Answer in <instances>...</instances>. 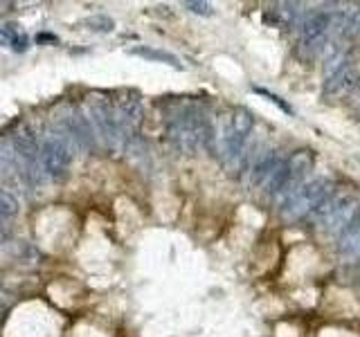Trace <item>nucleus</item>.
I'll use <instances>...</instances> for the list:
<instances>
[{
  "instance_id": "nucleus-15",
  "label": "nucleus",
  "mask_w": 360,
  "mask_h": 337,
  "mask_svg": "<svg viewBox=\"0 0 360 337\" xmlns=\"http://www.w3.org/2000/svg\"><path fill=\"white\" fill-rule=\"evenodd\" d=\"M185 9H189V12L198 14V16H212V12H214L210 3H201V0H187Z\"/></svg>"
},
{
  "instance_id": "nucleus-11",
  "label": "nucleus",
  "mask_w": 360,
  "mask_h": 337,
  "mask_svg": "<svg viewBox=\"0 0 360 337\" xmlns=\"http://www.w3.org/2000/svg\"><path fill=\"white\" fill-rule=\"evenodd\" d=\"M131 54H136V56H142V59H147V61H156V63H167V65H174V67H183V63H180V59L176 54L172 52H165V50H154V47H133L131 50Z\"/></svg>"
},
{
  "instance_id": "nucleus-5",
  "label": "nucleus",
  "mask_w": 360,
  "mask_h": 337,
  "mask_svg": "<svg viewBox=\"0 0 360 337\" xmlns=\"http://www.w3.org/2000/svg\"><path fill=\"white\" fill-rule=\"evenodd\" d=\"M331 194H334V189H331V182L325 178H316L311 182H304V185H302L288 200L281 202V218L286 220V223H295V220L313 216L316 209Z\"/></svg>"
},
{
  "instance_id": "nucleus-4",
  "label": "nucleus",
  "mask_w": 360,
  "mask_h": 337,
  "mask_svg": "<svg viewBox=\"0 0 360 337\" xmlns=\"http://www.w3.org/2000/svg\"><path fill=\"white\" fill-rule=\"evenodd\" d=\"M343 32V9H318L302 23V50L306 56L322 52Z\"/></svg>"
},
{
  "instance_id": "nucleus-6",
  "label": "nucleus",
  "mask_w": 360,
  "mask_h": 337,
  "mask_svg": "<svg viewBox=\"0 0 360 337\" xmlns=\"http://www.w3.org/2000/svg\"><path fill=\"white\" fill-rule=\"evenodd\" d=\"M72 147L70 142L63 138L61 133H47V138L39 147V167L45 173V178L50 180H61L70 169L72 162Z\"/></svg>"
},
{
  "instance_id": "nucleus-9",
  "label": "nucleus",
  "mask_w": 360,
  "mask_h": 337,
  "mask_svg": "<svg viewBox=\"0 0 360 337\" xmlns=\"http://www.w3.org/2000/svg\"><path fill=\"white\" fill-rule=\"evenodd\" d=\"M266 23L272 27H279V30H291L295 27L302 18V5L300 3H275L268 7L266 12Z\"/></svg>"
},
{
  "instance_id": "nucleus-12",
  "label": "nucleus",
  "mask_w": 360,
  "mask_h": 337,
  "mask_svg": "<svg viewBox=\"0 0 360 337\" xmlns=\"http://www.w3.org/2000/svg\"><path fill=\"white\" fill-rule=\"evenodd\" d=\"M81 25L88 27V30H92V32H104V34H108V32L115 30V21H113L111 16H104V14L90 16V18H86V21H83Z\"/></svg>"
},
{
  "instance_id": "nucleus-3",
  "label": "nucleus",
  "mask_w": 360,
  "mask_h": 337,
  "mask_svg": "<svg viewBox=\"0 0 360 337\" xmlns=\"http://www.w3.org/2000/svg\"><path fill=\"white\" fill-rule=\"evenodd\" d=\"M360 200L352 194H331L322 205L316 209L313 220L318 227L329 236H343L358 216Z\"/></svg>"
},
{
  "instance_id": "nucleus-14",
  "label": "nucleus",
  "mask_w": 360,
  "mask_h": 337,
  "mask_svg": "<svg viewBox=\"0 0 360 337\" xmlns=\"http://www.w3.org/2000/svg\"><path fill=\"white\" fill-rule=\"evenodd\" d=\"M254 92H257V94H261V97H266L268 101H272L275 106H277L279 110H284V113L293 115V108H291V106H288L286 101H284L281 97H277V94H275V92H270V90H266V88H254Z\"/></svg>"
},
{
  "instance_id": "nucleus-13",
  "label": "nucleus",
  "mask_w": 360,
  "mask_h": 337,
  "mask_svg": "<svg viewBox=\"0 0 360 337\" xmlns=\"http://www.w3.org/2000/svg\"><path fill=\"white\" fill-rule=\"evenodd\" d=\"M18 214V200L9 191L0 189V220L14 218Z\"/></svg>"
},
{
  "instance_id": "nucleus-8",
  "label": "nucleus",
  "mask_w": 360,
  "mask_h": 337,
  "mask_svg": "<svg viewBox=\"0 0 360 337\" xmlns=\"http://www.w3.org/2000/svg\"><path fill=\"white\" fill-rule=\"evenodd\" d=\"M358 81H360V67L352 61V63H347L340 72L331 76V79L325 81V94L329 99H340V97H345V94L354 92Z\"/></svg>"
},
{
  "instance_id": "nucleus-10",
  "label": "nucleus",
  "mask_w": 360,
  "mask_h": 337,
  "mask_svg": "<svg viewBox=\"0 0 360 337\" xmlns=\"http://www.w3.org/2000/svg\"><path fill=\"white\" fill-rule=\"evenodd\" d=\"M0 43L14 52H25L30 47V36L18 23H5L0 25Z\"/></svg>"
},
{
  "instance_id": "nucleus-7",
  "label": "nucleus",
  "mask_w": 360,
  "mask_h": 337,
  "mask_svg": "<svg viewBox=\"0 0 360 337\" xmlns=\"http://www.w3.org/2000/svg\"><path fill=\"white\" fill-rule=\"evenodd\" d=\"M313 165H316V156H313V151H309V149L295 151L291 158H286V182H284L279 194L275 196L279 200V205L284 200H288L302 185H304V180L309 176V171L313 169Z\"/></svg>"
},
{
  "instance_id": "nucleus-1",
  "label": "nucleus",
  "mask_w": 360,
  "mask_h": 337,
  "mask_svg": "<svg viewBox=\"0 0 360 337\" xmlns=\"http://www.w3.org/2000/svg\"><path fill=\"white\" fill-rule=\"evenodd\" d=\"M252 126H254V117L252 113L245 108H234L227 115H223L210 135V140H214L216 156L225 162L241 160L248 135L252 133Z\"/></svg>"
},
{
  "instance_id": "nucleus-2",
  "label": "nucleus",
  "mask_w": 360,
  "mask_h": 337,
  "mask_svg": "<svg viewBox=\"0 0 360 337\" xmlns=\"http://www.w3.org/2000/svg\"><path fill=\"white\" fill-rule=\"evenodd\" d=\"M212 126L207 122L205 113L196 106H185L176 113V117L169 124V138L183 153H196L210 142Z\"/></svg>"
}]
</instances>
